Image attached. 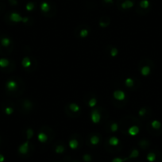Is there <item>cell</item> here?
I'll return each instance as SVG.
<instances>
[{
    "instance_id": "1",
    "label": "cell",
    "mask_w": 162,
    "mask_h": 162,
    "mask_svg": "<svg viewBox=\"0 0 162 162\" xmlns=\"http://www.w3.org/2000/svg\"><path fill=\"white\" fill-rule=\"evenodd\" d=\"M10 19H11V21L14 22H19L21 21L26 22L28 20L27 18H25V19L22 18V17L19 14H17V13H11V15H10Z\"/></svg>"
},
{
    "instance_id": "2",
    "label": "cell",
    "mask_w": 162,
    "mask_h": 162,
    "mask_svg": "<svg viewBox=\"0 0 162 162\" xmlns=\"http://www.w3.org/2000/svg\"><path fill=\"white\" fill-rule=\"evenodd\" d=\"M6 87L8 91H14L17 88V84L14 80H9L6 84Z\"/></svg>"
},
{
    "instance_id": "3",
    "label": "cell",
    "mask_w": 162,
    "mask_h": 162,
    "mask_svg": "<svg viewBox=\"0 0 162 162\" xmlns=\"http://www.w3.org/2000/svg\"><path fill=\"white\" fill-rule=\"evenodd\" d=\"M113 95L115 100H119V101H122V100H125V93H124L122 91H120V90H117V91H115Z\"/></svg>"
},
{
    "instance_id": "4",
    "label": "cell",
    "mask_w": 162,
    "mask_h": 162,
    "mask_svg": "<svg viewBox=\"0 0 162 162\" xmlns=\"http://www.w3.org/2000/svg\"><path fill=\"white\" fill-rule=\"evenodd\" d=\"M18 151L22 154H26L29 151V141H26L18 148Z\"/></svg>"
},
{
    "instance_id": "5",
    "label": "cell",
    "mask_w": 162,
    "mask_h": 162,
    "mask_svg": "<svg viewBox=\"0 0 162 162\" xmlns=\"http://www.w3.org/2000/svg\"><path fill=\"white\" fill-rule=\"evenodd\" d=\"M91 120L94 123H98L100 121V114L96 109L91 112Z\"/></svg>"
},
{
    "instance_id": "6",
    "label": "cell",
    "mask_w": 162,
    "mask_h": 162,
    "mask_svg": "<svg viewBox=\"0 0 162 162\" xmlns=\"http://www.w3.org/2000/svg\"><path fill=\"white\" fill-rule=\"evenodd\" d=\"M128 133L130 134L131 136H135L139 133V128L137 125H132L129 130H128Z\"/></svg>"
},
{
    "instance_id": "7",
    "label": "cell",
    "mask_w": 162,
    "mask_h": 162,
    "mask_svg": "<svg viewBox=\"0 0 162 162\" xmlns=\"http://www.w3.org/2000/svg\"><path fill=\"white\" fill-rule=\"evenodd\" d=\"M37 138H38L39 141L43 143V142H46V141H47L48 136L44 132H40L38 134V135H37Z\"/></svg>"
},
{
    "instance_id": "8",
    "label": "cell",
    "mask_w": 162,
    "mask_h": 162,
    "mask_svg": "<svg viewBox=\"0 0 162 162\" xmlns=\"http://www.w3.org/2000/svg\"><path fill=\"white\" fill-rule=\"evenodd\" d=\"M68 107H69L70 110L73 112V113H76V112H79L80 110V106L77 104H76V103H70L68 105Z\"/></svg>"
},
{
    "instance_id": "9",
    "label": "cell",
    "mask_w": 162,
    "mask_h": 162,
    "mask_svg": "<svg viewBox=\"0 0 162 162\" xmlns=\"http://www.w3.org/2000/svg\"><path fill=\"white\" fill-rule=\"evenodd\" d=\"M133 6H134V2H131V1H130V0H126V1H125V2H122V7L123 9L131 8Z\"/></svg>"
},
{
    "instance_id": "10",
    "label": "cell",
    "mask_w": 162,
    "mask_h": 162,
    "mask_svg": "<svg viewBox=\"0 0 162 162\" xmlns=\"http://www.w3.org/2000/svg\"><path fill=\"white\" fill-rule=\"evenodd\" d=\"M30 65H31V61H30V58L27 57V56H26V57H25V58H23L22 66L26 68H28L30 66Z\"/></svg>"
},
{
    "instance_id": "11",
    "label": "cell",
    "mask_w": 162,
    "mask_h": 162,
    "mask_svg": "<svg viewBox=\"0 0 162 162\" xmlns=\"http://www.w3.org/2000/svg\"><path fill=\"white\" fill-rule=\"evenodd\" d=\"M150 71H151V69L149 66H144L142 68H141V73L145 76H148L150 73Z\"/></svg>"
},
{
    "instance_id": "12",
    "label": "cell",
    "mask_w": 162,
    "mask_h": 162,
    "mask_svg": "<svg viewBox=\"0 0 162 162\" xmlns=\"http://www.w3.org/2000/svg\"><path fill=\"white\" fill-rule=\"evenodd\" d=\"M11 39L8 38V37H3V38L1 40V44H2V46H4V47H7L11 45Z\"/></svg>"
},
{
    "instance_id": "13",
    "label": "cell",
    "mask_w": 162,
    "mask_h": 162,
    "mask_svg": "<svg viewBox=\"0 0 162 162\" xmlns=\"http://www.w3.org/2000/svg\"><path fill=\"white\" fill-rule=\"evenodd\" d=\"M119 143V140L116 138V137H112L109 140V144L110 145H113V146H116L118 145V144Z\"/></svg>"
},
{
    "instance_id": "14",
    "label": "cell",
    "mask_w": 162,
    "mask_h": 162,
    "mask_svg": "<svg viewBox=\"0 0 162 162\" xmlns=\"http://www.w3.org/2000/svg\"><path fill=\"white\" fill-rule=\"evenodd\" d=\"M78 145H79V143L76 139H71V141H69V146L70 148L72 149V150L76 149L77 147H78Z\"/></svg>"
},
{
    "instance_id": "15",
    "label": "cell",
    "mask_w": 162,
    "mask_h": 162,
    "mask_svg": "<svg viewBox=\"0 0 162 162\" xmlns=\"http://www.w3.org/2000/svg\"><path fill=\"white\" fill-rule=\"evenodd\" d=\"M9 65V61L5 58L0 59V68H7Z\"/></svg>"
},
{
    "instance_id": "16",
    "label": "cell",
    "mask_w": 162,
    "mask_h": 162,
    "mask_svg": "<svg viewBox=\"0 0 162 162\" xmlns=\"http://www.w3.org/2000/svg\"><path fill=\"white\" fill-rule=\"evenodd\" d=\"M151 125L152 127L154 128V129H159V128H160V126H161V123H160L159 121L157 120H154L153 122H151Z\"/></svg>"
},
{
    "instance_id": "17",
    "label": "cell",
    "mask_w": 162,
    "mask_h": 162,
    "mask_svg": "<svg viewBox=\"0 0 162 162\" xmlns=\"http://www.w3.org/2000/svg\"><path fill=\"white\" fill-rule=\"evenodd\" d=\"M41 7H42V11H44V12H48L49 11V9H50L49 5L47 2H43L42 6H41Z\"/></svg>"
},
{
    "instance_id": "18",
    "label": "cell",
    "mask_w": 162,
    "mask_h": 162,
    "mask_svg": "<svg viewBox=\"0 0 162 162\" xmlns=\"http://www.w3.org/2000/svg\"><path fill=\"white\" fill-rule=\"evenodd\" d=\"M90 141H91V143L92 144V145H97L98 143L100 142V138H99V137L94 135V136H92L91 138Z\"/></svg>"
},
{
    "instance_id": "19",
    "label": "cell",
    "mask_w": 162,
    "mask_h": 162,
    "mask_svg": "<svg viewBox=\"0 0 162 162\" xmlns=\"http://www.w3.org/2000/svg\"><path fill=\"white\" fill-rule=\"evenodd\" d=\"M149 6H150V2H149L148 0H142V1L140 2V7H141V8L146 9L148 8Z\"/></svg>"
},
{
    "instance_id": "20",
    "label": "cell",
    "mask_w": 162,
    "mask_h": 162,
    "mask_svg": "<svg viewBox=\"0 0 162 162\" xmlns=\"http://www.w3.org/2000/svg\"><path fill=\"white\" fill-rule=\"evenodd\" d=\"M147 160L150 162H154L156 160V155L154 153H150V154L147 155Z\"/></svg>"
},
{
    "instance_id": "21",
    "label": "cell",
    "mask_w": 162,
    "mask_h": 162,
    "mask_svg": "<svg viewBox=\"0 0 162 162\" xmlns=\"http://www.w3.org/2000/svg\"><path fill=\"white\" fill-rule=\"evenodd\" d=\"M125 84L126 85V87H133V85H134V80H133V79L131 78H127L126 80H125Z\"/></svg>"
},
{
    "instance_id": "22",
    "label": "cell",
    "mask_w": 162,
    "mask_h": 162,
    "mask_svg": "<svg viewBox=\"0 0 162 162\" xmlns=\"http://www.w3.org/2000/svg\"><path fill=\"white\" fill-rule=\"evenodd\" d=\"M13 112H14V109H13L12 107H11V106H7V107L5 108L6 115H12Z\"/></svg>"
},
{
    "instance_id": "23",
    "label": "cell",
    "mask_w": 162,
    "mask_h": 162,
    "mask_svg": "<svg viewBox=\"0 0 162 162\" xmlns=\"http://www.w3.org/2000/svg\"><path fill=\"white\" fill-rule=\"evenodd\" d=\"M138 155H139V152L137 150H134L130 154V156L129 157V158H135V157H138Z\"/></svg>"
},
{
    "instance_id": "24",
    "label": "cell",
    "mask_w": 162,
    "mask_h": 162,
    "mask_svg": "<svg viewBox=\"0 0 162 162\" xmlns=\"http://www.w3.org/2000/svg\"><path fill=\"white\" fill-rule=\"evenodd\" d=\"M65 151V147L63 145H58L56 148V154H62L63 152Z\"/></svg>"
},
{
    "instance_id": "25",
    "label": "cell",
    "mask_w": 162,
    "mask_h": 162,
    "mask_svg": "<svg viewBox=\"0 0 162 162\" xmlns=\"http://www.w3.org/2000/svg\"><path fill=\"white\" fill-rule=\"evenodd\" d=\"M80 37H87V35H88V30L84 29V30H82L81 31H80Z\"/></svg>"
},
{
    "instance_id": "26",
    "label": "cell",
    "mask_w": 162,
    "mask_h": 162,
    "mask_svg": "<svg viewBox=\"0 0 162 162\" xmlns=\"http://www.w3.org/2000/svg\"><path fill=\"white\" fill-rule=\"evenodd\" d=\"M118 129H119V125L117 123H113L110 125V130H111L112 132H116Z\"/></svg>"
},
{
    "instance_id": "27",
    "label": "cell",
    "mask_w": 162,
    "mask_h": 162,
    "mask_svg": "<svg viewBox=\"0 0 162 162\" xmlns=\"http://www.w3.org/2000/svg\"><path fill=\"white\" fill-rule=\"evenodd\" d=\"M88 105L91 106V107H94V106H96V99H91V100H89Z\"/></svg>"
},
{
    "instance_id": "28",
    "label": "cell",
    "mask_w": 162,
    "mask_h": 162,
    "mask_svg": "<svg viewBox=\"0 0 162 162\" xmlns=\"http://www.w3.org/2000/svg\"><path fill=\"white\" fill-rule=\"evenodd\" d=\"M118 52H119L118 49H115V48H113V49H111V50H110V55H111V56L115 57V56H116L117 55H118Z\"/></svg>"
},
{
    "instance_id": "29",
    "label": "cell",
    "mask_w": 162,
    "mask_h": 162,
    "mask_svg": "<svg viewBox=\"0 0 162 162\" xmlns=\"http://www.w3.org/2000/svg\"><path fill=\"white\" fill-rule=\"evenodd\" d=\"M128 159H129V157H128V158H124V159L119 158V157H116V158L112 160V162H124L125 161V160H127Z\"/></svg>"
},
{
    "instance_id": "30",
    "label": "cell",
    "mask_w": 162,
    "mask_h": 162,
    "mask_svg": "<svg viewBox=\"0 0 162 162\" xmlns=\"http://www.w3.org/2000/svg\"><path fill=\"white\" fill-rule=\"evenodd\" d=\"M83 159H84V160L85 162H90L91 160V157L89 154H85L83 157Z\"/></svg>"
},
{
    "instance_id": "31",
    "label": "cell",
    "mask_w": 162,
    "mask_h": 162,
    "mask_svg": "<svg viewBox=\"0 0 162 162\" xmlns=\"http://www.w3.org/2000/svg\"><path fill=\"white\" fill-rule=\"evenodd\" d=\"M33 7H34V5H33L32 2H29V3L26 5V10H27V11H32V10H33Z\"/></svg>"
},
{
    "instance_id": "32",
    "label": "cell",
    "mask_w": 162,
    "mask_h": 162,
    "mask_svg": "<svg viewBox=\"0 0 162 162\" xmlns=\"http://www.w3.org/2000/svg\"><path fill=\"white\" fill-rule=\"evenodd\" d=\"M33 130H32L31 129H28V130H27V138H28V139H30V138L33 137Z\"/></svg>"
},
{
    "instance_id": "33",
    "label": "cell",
    "mask_w": 162,
    "mask_h": 162,
    "mask_svg": "<svg viewBox=\"0 0 162 162\" xmlns=\"http://www.w3.org/2000/svg\"><path fill=\"white\" fill-rule=\"evenodd\" d=\"M145 112H146V110H145V108H142V109H141V110H139L138 115H139L140 116H143V115H145Z\"/></svg>"
},
{
    "instance_id": "34",
    "label": "cell",
    "mask_w": 162,
    "mask_h": 162,
    "mask_svg": "<svg viewBox=\"0 0 162 162\" xmlns=\"http://www.w3.org/2000/svg\"><path fill=\"white\" fill-rule=\"evenodd\" d=\"M5 161V157L2 154H0V162H4Z\"/></svg>"
},
{
    "instance_id": "35",
    "label": "cell",
    "mask_w": 162,
    "mask_h": 162,
    "mask_svg": "<svg viewBox=\"0 0 162 162\" xmlns=\"http://www.w3.org/2000/svg\"><path fill=\"white\" fill-rule=\"evenodd\" d=\"M104 1L106 2H112V0H104Z\"/></svg>"
}]
</instances>
